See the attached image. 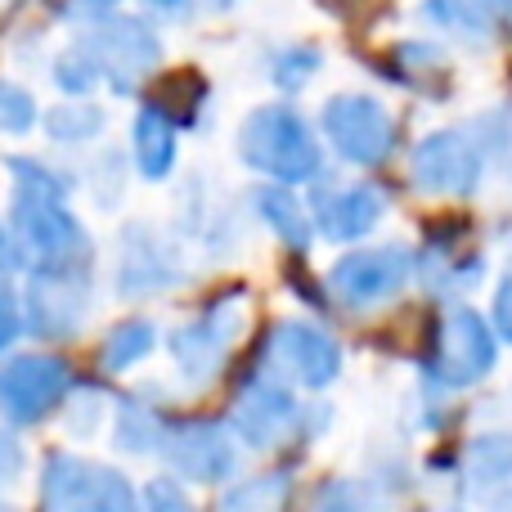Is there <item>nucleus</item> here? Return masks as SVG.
I'll use <instances>...</instances> for the list:
<instances>
[{
  "instance_id": "1",
  "label": "nucleus",
  "mask_w": 512,
  "mask_h": 512,
  "mask_svg": "<svg viewBox=\"0 0 512 512\" xmlns=\"http://www.w3.org/2000/svg\"><path fill=\"white\" fill-rule=\"evenodd\" d=\"M9 171V216L5 225L14 230L18 248L27 256V270H54V265H95L86 225L72 216L68 194L72 185L41 158H14Z\"/></svg>"
},
{
  "instance_id": "2",
  "label": "nucleus",
  "mask_w": 512,
  "mask_h": 512,
  "mask_svg": "<svg viewBox=\"0 0 512 512\" xmlns=\"http://www.w3.org/2000/svg\"><path fill=\"white\" fill-rule=\"evenodd\" d=\"M239 162L270 185H306L324 176V144L315 126L297 113L292 104H261L243 117L239 126Z\"/></svg>"
},
{
  "instance_id": "3",
  "label": "nucleus",
  "mask_w": 512,
  "mask_h": 512,
  "mask_svg": "<svg viewBox=\"0 0 512 512\" xmlns=\"http://www.w3.org/2000/svg\"><path fill=\"white\" fill-rule=\"evenodd\" d=\"M319 131H324L328 149L337 158L360 171L387 167L400 144L396 117L387 113L382 99L364 95V90H337V95H328L324 108H319Z\"/></svg>"
},
{
  "instance_id": "4",
  "label": "nucleus",
  "mask_w": 512,
  "mask_h": 512,
  "mask_svg": "<svg viewBox=\"0 0 512 512\" xmlns=\"http://www.w3.org/2000/svg\"><path fill=\"white\" fill-rule=\"evenodd\" d=\"M490 149L481 144L477 126H441L427 131L409 153V180L427 198H468L481 189L490 167Z\"/></svg>"
},
{
  "instance_id": "5",
  "label": "nucleus",
  "mask_w": 512,
  "mask_h": 512,
  "mask_svg": "<svg viewBox=\"0 0 512 512\" xmlns=\"http://www.w3.org/2000/svg\"><path fill=\"white\" fill-rule=\"evenodd\" d=\"M243 324H248V297H243V292L212 301V306H203L194 319H185L167 342L180 382L198 391V387L221 378L234 342L243 337Z\"/></svg>"
},
{
  "instance_id": "6",
  "label": "nucleus",
  "mask_w": 512,
  "mask_h": 512,
  "mask_svg": "<svg viewBox=\"0 0 512 512\" xmlns=\"http://www.w3.org/2000/svg\"><path fill=\"white\" fill-rule=\"evenodd\" d=\"M306 418H310V405L292 396L288 382L256 369L230 405V432H234V441L248 445V450L270 454V450H279V445L306 436Z\"/></svg>"
},
{
  "instance_id": "7",
  "label": "nucleus",
  "mask_w": 512,
  "mask_h": 512,
  "mask_svg": "<svg viewBox=\"0 0 512 512\" xmlns=\"http://www.w3.org/2000/svg\"><path fill=\"white\" fill-rule=\"evenodd\" d=\"M41 504L45 512H144L135 486L117 468L63 450L41 463Z\"/></svg>"
},
{
  "instance_id": "8",
  "label": "nucleus",
  "mask_w": 512,
  "mask_h": 512,
  "mask_svg": "<svg viewBox=\"0 0 512 512\" xmlns=\"http://www.w3.org/2000/svg\"><path fill=\"white\" fill-rule=\"evenodd\" d=\"M499 364V333L481 310L454 306L441 315L432 337V355H427V373L432 382H441L445 391L477 387L495 373Z\"/></svg>"
},
{
  "instance_id": "9",
  "label": "nucleus",
  "mask_w": 512,
  "mask_h": 512,
  "mask_svg": "<svg viewBox=\"0 0 512 512\" xmlns=\"http://www.w3.org/2000/svg\"><path fill=\"white\" fill-rule=\"evenodd\" d=\"M95 310V279L90 265H54V270H27L23 292V333L45 342H68L86 328Z\"/></svg>"
},
{
  "instance_id": "10",
  "label": "nucleus",
  "mask_w": 512,
  "mask_h": 512,
  "mask_svg": "<svg viewBox=\"0 0 512 512\" xmlns=\"http://www.w3.org/2000/svg\"><path fill=\"white\" fill-rule=\"evenodd\" d=\"M414 279V252L405 243H378V248H355L337 256L324 288L346 310H378L405 292Z\"/></svg>"
},
{
  "instance_id": "11",
  "label": "nucleus",
  "mask_w": 512,
  "mask_h": 512,
  "mask_svg": "<svg viewBox=\"0 0 512 512\" xmlns=\"http://www.w3.org/2000/svg\"><path fill=\"white\" fill-rule=\"evenodd\" d=\"M265 373L301 391H324L342 378V342L310 319H283L265 337Z\"/></svg>"
},
{
  "instance_id": "12",
  "label": "nucleus",
  "mask_w": 512,
  "mask_h": 512,
  "mask_svg": "<svg viewBox=\"0 0 512 512\" xmlns=\"http://www.w3.org/2000/svg\"><path fill=\"white\" fill-rule=\"evenodd\" d=\"M185 252L176 239H167L162 230H153L149 221H126L117 230V265L113 283L117 297L140 301V297H162L176 283H185Z\"/></svg>"
},
{
  "instance_id": "13",
  "label": "nucleus",
  "mask_w": 512,
  "mask_h": 512,
  "mask_svg": "<svg viewBox=\"0 0 512 512\" xmlns=\"http://www.w3.org/2000/svg\"><path fill=\"white\" fill-rule=\"evenodd\" d=\"M162 463L176 481H194V486H221L239 472V441H234L230 423L216 418H185L171 423L167 441H162Z\"/></svg>"
},
{
  "instance_id": "14",
  "label": "nucleus",
  "mask_w": 512,
  "mask_h": 512,
  "mask_svg": "<svg viewBox=\"0 0 512 512\" xmlns=\"http://www.w3.org/2000/svg\"><path fill=\"white\" fill-rule=\"evenodd\" d=\"M68 391L72 369L59 355L23 351L0 369V418L14 427H32L41 418H50L68 400Z\"/></svg>"
},
{
  "instance_id": "15",
  "label": "nucleus",
  "mask_w": 512,
  "mask_h": 512,
  "mask_svg": "<svg viewBox=\"0 0 512 512\" xmlns=\"http://www.w3.org/2000/svg\"><path fill=\"white\" fill-rule=\"evenodd\" d=\"M86 45L95 50L99 72L113 86V95H135L162 63L158 32L144 18H131V14H113L108 23L90 27Z\"/></svg>"
},
{
  "instance_id": "16",
  "label": "nucleus",
  "mask_w": 512,
  "mask_h": 512,
  "mask_svg": "<svg viewBox=\"0 0 512 512\" xmlns=\"http://www.w3.org/2000/svg\"><path fill=\"white\" fill-rule=\"evenodd\" d=\"M391 198L382 185H369V180H324V185L310 194V221H315V234L328 243H360L364 234H373L387 216Z\"/></svg>"
},
{
  "instance_id": "17",
  "label": "nucleus",
  "mask_w": 512,
  "mask_h": 512,
  "mask_svg": "<svg viewBox=\"0 0 512 512\" xmlns=\"http://www.w3.org/2000/svg\"><path fill=\"white\" fill-rule=\"evenodd\" d=\"M180 158V122L162 99H144L140 113L131 122V162H135V176L158 185L176 171Z\"/></svg>"
},
{
  "instance_id": "18",
  "label": "nucleus",
  "mask_w": 512,
  "mask_h": 512,
  "mask_svg": "<svg viewBox=\"0 0 512 512\" xmlns=\"http://www.w3.org/2000/svg\"><path fill=\"white\" fill-rule=\"evenodd\" d=\"M423 18L445 36V41H459V45H477L486 50L495 41L499 23V5L495 0H423Z\"/></svg>"
},
{
  "instance_id": "19",
  "label": "nucleus",
  "mask_w": 512,
  "mask_h": 512,
  "mask_svg": "<svg viewBox=\"0 0 512 512\" xmlns=\"http://www.w3.org/2000/svg\"><path fill=\"white\" fill-rule=\"evenodd\" d=\"M252 212L283 248L310 252V243H315V221H310V203H301V198L292 194V185H261L252 194Z\"/></svg>"
},
{
  "instance_id": "20",
  "label": "nucleus",
  "mask_w": 512,
  "mask_h": 512,
  "mask_svg": "<svg viewBox=\"0 0 512 512\" xmlns=\"http://www.w3.org/2000/svg\"><path fill=\"white\" fill-rule=\"evenodd\" d=\"M167 432H171L167 409H162V400H149V391L126 396L122 405H117L113 445L122 454H158L162 441H167Z\"/></svg>"
},
{
  "instance_id": "21",
  "label": "nucleus",
  "mask_w": 512,
  "mask_h": 512,
  "mask_svg": "<svg viewBox=\"0 0 512 512\" xmlns=\"http://www.w3.org/2000/svg\"><path fill=\"white\" fill-rule=\"evenodd\" d=\"M414 274L423 279V288L432 297H463L468 288H477L486 274V256L477 252H450L445 243H432L423 256H414Z\"/></svg>"
},
{
  "instance_id": "22",
  "label": "nucleus",
  "mask_w": 512,
  "mask_h": 512,
  "mask_svg": "<svg viewBox=\"0 0 512 512\" xmlns=\"http://www.w3.org/2000/svg\"><path fill=\"white\" fill-rule=\"evenodd\" d=\"M463 481L481 495L512 486V432H481L463 450Z\"/></svg>"
},
{
  "instance_id": "23",
  "label": "nucleus",
  "mask_w": 512,
  "mask_h": 512,
  "mask_svg": "<svg viewBox=\"0 0 512 512\" xmlns=\"http://www.w3.org/2000/svg\"><path fill=\"white\" fill-rule=\"evenodd\" d=\"M158 346V324L153 319H122L108 328L104 346H99V369L104 373H131L135 364H144Z\"/></svg>"
},
{
  "instance_id": "24",
  "label": "nucleus",
  "mask_w": 512,
  "mask_h": 512,
  "mask_svg": "<svg viewBox=\"0 0 512 512\" xmlns=\"http://www.w3.org/2000/svg\"><path fill=\"white\" fill-rule=\"evenodd\" d=\"M292 499V472L274 468V472H256V477L239 481L221 495L216 512H283Z\"/></svg>"
},
{
  "instance_id": "25",
  "label": "nucleus",
  "mask_w": 512,
  "mask_h": 512,
  "mask_svg": "<svg viewBox=\"0 0 512 512\" xmlns=\"http://www.w3.org/2000/svg\"><path fill=\"white\" fill-rule=\"evenodd\" d=\"M41 126L54 144H90L95 135H104L108 113L99 104H90V99H72V104L50 108V113L41 117Z\"/></svg>"
},
{
  "instance_id": "26",
  "label": "nucleus",
  "mask_w": 512,
  "mask_h": 512,
  "mask_svg": "<svg viewBox=\"0 0 512 512\" xmlns=\"http://www.w3.org/2000/svg\"><path fill=\"white\" fill-rule=\"evenodd\" d=\"M319 68H324V50L310 41H288L270 54V81L283 90V95L306 90L310 81L319 77Z\"/></svg>"
},
{
  "instance_id": "27",
  "label": "nucleus",
  "mask_w": 512,
  "mask_h": 512,
  "mask_svg": "<svg viewBox=\"0 0 512 512\" xmlns=\"http://www.w3.org/2000/svg\"><path fill=\"white\" fill-rule=\"evenodd\" d=\"M50 77H54V86H59L68 99H86L90 90L104 81V72H99V59H95V50H90L86 41H72L68 50L54 54Z\"/></svg>"
},
{
  "instance_id": "28",
  "label": "nucleus",
  "mask_w": 512,
  "mask_h": 512,
  "mask_svg": "<svg viewBox=\"0 0 512 512\" xmlns=\"http://www.w3.org/2000/svg\"><path fill=\"white\" fill-rule=\"evenodd\" d=\"M310 512H382V504H378L369 481L337 477V481H324V486H319Z\"/></svg>"
},
{
  "instance_id": "29",
  "label": "nucleus",
  "mask_w": 512,
  "mask_h": 512,
  "mask_svg": "<svg viewBox=\"0 0 512 512\" xmlns=\"http://www.w3.org/2000/svg\"><path fill=\"white\" fill-rule=\"evenodd\" d=\"M36 122H41V108H36L32 90L0 77V135L18 140V135H27Z\"/></svg>"
},
{
  "instance_id": "30",
  "label": "nucleus",
  "mask_w": 512,
  "mask_h": 512,
  "mask_svg": "<svg viewBox=\"0 0 512 512\" xmlns=\"http://www.w3.org/2000/svg\"><path fill=\"white\" fill-rule=\"evenodd\" d=\"M140 508L144 512H198L185 481H176V477H153L149 486L140 490Z\"/></svg>"
},
{
  "instance_id": "31",
  "label": "nucleus",
  "mask_w": 512,
  "mask_h": 512,
  "mask_svg": "<svg viewBox=\"0 0 512 512\" xmlns=\"http://www.w3.org/2000/svg\"><path fill=\"white\" fill-rule=\"evenodd\" d=\"M63 405H68V427L81 436V441H86V436L95 432L99 418L108 414V405H104V396H99V391H81V396L63 400Z\"/></svg>"
},
{
  "instance_id": "32",
  "label": "nucleus",
  "mask_w": 512,
  "mask_h": 512,
  "mask_svg": "<svg viewBox=\"0 0 512 512\" xmlns=\"http://www.w3.org/2000/svg\"><path fill=\"white\" fill-rule=\"evenodd\" d=\"M18 333H23V297H18V292L9 288V279L0 274V355L18 342Z\"/></svg>"
},
{
  "instance_id": "33",
  "label": "nucleus",
  "mask_w": 512,
  "mask_h": 512,
  "mask_svg": "<svg viewBox=\"0 0 512 512\" xmlns=\"http://www.w3.org/2000/svg\"><path fill=\"white\" fill-rule=\"evenodd\" d=\"M23 468H27V450H23V441H18L14 432H5V427H0V490L14 486V481L23 477Z\"/></svg>"
},
{
  "instance_id": "34",
  "label": "nucleus",
  "mask_w": 512,
  "mask_h": 512,
  "mask_svg": "<svg viewBox=\"0 0 512 512\" xmlns=\"http://www.w3.org/2000/svg\"><path fill=\"white\" fill-rule=\"evenodd\" d=\"M117 9H122V0H63V14L77 18V23H90V27L108 23Z\"/></svg>"
},
{
  "instance_id": "35",
  "label": "nucleus",
  "mask_w": 512,
  "mask_h": 512,
  "mask_svg": "<svg viewBox=\"0 0 512 512\" xmlns=\"http://www.w3.org/2000/svg\"><path fill=\"white\" fill-rule=\"evenodd\" d=\"M490 324H495L499 342L512 346V270L499 279V288H495V310H490Z\"/></svg>"
},
{
  "instance_id": "36",
  "label": "nucleus",
  "mask_w": 512,
  "mask_h": 512,
  "mask_svg": "<svg viewBox=\"0 0 512 512\" xmlns=\"http://www.w3.org/2000/svg\"><path fill=\"white\" fill-rule=\"evenodd\" d=\"M144 14L158 23H189L198 14V0H144Z\"/></svg>"
},
{
  "instance_id": "37",
  "label": "nucleus",
  "mask_w": 512,
  "mask_h": 512,
  "mask_svg": "<svg viewBox=\"0 0 512 512\" xmlns=\"http://www.w3.org/2000/svg\"><path fill=\"white\" fill-rule=\"evenodd\" d=\"M0 274H27V256L23 248H18V239H14V230H9L5 221H0Z\"/></svg>"
},
{
  "instance_id": "38",
  "label": "nucleus",
  "mask_w": 512,
  "mask_h": 512,
  "mask_svg": "<svg viewBox=\"0 0 512 512\" xmlns=\"http://www.w3.org/2000/svg\"><path fill=\"white\" fill-rule=\"evenodd\" d=\"M490 504H495V512H512V486H504V490H499V495L490 499Z\"/></svg>"
},
{
  "instance_id": "39",
  "label": "nucleus",
  "mask_w": 512,
  "mask_h": 512,
  "mask_svg": "<svg viewBox=\"0 0 512 512\" xmlns=\"http://www.w3.org/2000/svg\"><path fill=\"white\" fill-rule=\"evenodd\" d=\"M495 5H499V23L512 27V0H495Z\"/></svg>"
},
{
  "instance_id": "40",
  "label": "nucleus",
  "mask_w": 512,
  "mask_h": 512,
  "mask_svg": "<svg viewBox=\"0 0 512 512\" xmlns=\"http://www.w3.org/2000/svg\"><path fill=\"white\" fill-rule=\"evenodd\" d=\"M239 0H207V9H234Z\"/></svg>"
},
{
  "instance_id": "41",
  "label": "nucleus",
  "mask_w": 512,
  "mask_h": 512,
  "mask_svg": "<svg viewBox=\"0 0 512 512\" xmlns=\"http://www.w3.org/2000/svg\"><path fill=\"white\" fill-rule=\"evenodd\" d=\"M0 512H14V504H0Z\"/></svg>"
},
{
  "instance_id": "42",
  "label": "nucleus",
  "mask_w": 512,
  "mask_h": 512,
  "mask_svg": "<svg viewBox=\"0 0 512 512\" xmlns=\"http://www.w3.org/2000/svg\"><path fill=\"white\" fill-rule=\"evenodd\" d=\"M0 5H9V0H0Z\"/></svg>"
}]
</instances>
